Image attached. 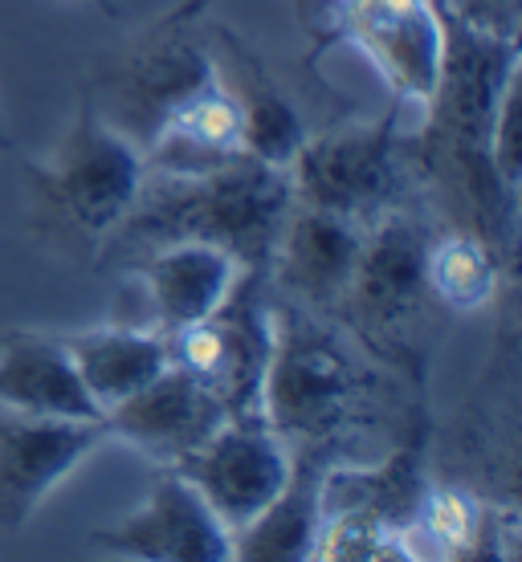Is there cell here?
Wrapping results in <instances>:
<instances>
[{"label":"cell","mask_w":522,"mask_h":562,"mask_svg":"<svg viewBox=\"0 0 522 562\" xmlns=\"http://www.w3.org/2000/svg\"><path fill=\"white\" fill-rule=\"evenodd\" d=\"M171 469L192 481V490L204 497V506L216 514L233 542V535H241L282 493L295 469V452L262 416H249L225 420Z\"/></svg>","instance_id":"ba28073f"},{"label":"cell","mask_w":522,"mask_h":562,"mask_svg":"<svg viewBox=\"0 0 522 562\" xmlns=\"http://www.w3.org/2000/svg\"><path fill=\"white\" fill-rule=\"evenodd\" d=\"M237 278V261L225 249L200 245V240H176V245L152 249L140 266L143 294L152 306V326L159 335H176L212 314L225 302Z\"/></svg>","instance_id":"e0dca14e"},{"label":"cell","mask_w":522,"mask_h":562,"mask_svg":"<svg viewBox=\"0 0 522 562\" xmlns=\"http://www.w3.org/2000/svg\"><path fill=\"white\" fill-rule=\"evenodd\" d=\"M340 33L404 102H437L449 42L433 0H343Z\"/></svg>","instance_id":"9c48e42d"},{"label":"cell","mask_w":522,"mask_h":562,"mask_svg":"<svg viewBox=\"0 0 522 562\" xmlns=\"http://www.w3.org/2000/svg\"><path fill=\"white\" fill-rule=\"evenodd\" d=\"M90 547L143 562L233 559V542H229L225 526L204 506V497L192 490V481H184L176 469H164L147 493V502L140 509H131L123 521L99 530L90 538Z\"/></svg>","instance_id":"7c38bea8"},{"label":"cell","mask_w":522,"mask_h":562,"mask_svg":"<svg viewBox=\"0 0 522 562\" xmlns=\"http://www.w3.org/2000/svg\"><path fill=\"white\" fill-rule=\"evenodd\" d=\"M209 74V49L197 33H184V25H156L127 54L95 74L90 102L143 155L171 106Z\"/></svg>","instance_id":"5b68a950"},{"label":"cell","mask_w":522,"mask_h":562,"mask_svg":"<svg viewBox=\"0 0 522 562\" xmlns=\"http://www.w3.org/2000/svg\"><path fill=\"white\" fill-rule=\"evenodd\" d=\"M323 464L302 452L282 493L233 535V559H311L323 521Z\"/></svg>","instance_id":"d6986e66"},{"label":"cell","mask_w":522,"mask_h":562,"mask_svg":"<svg viewBox=\"0 0 522 562\" xmlns=\"http://www.w3.org/2000/svg\"><path fill=\"white\" fill-rule=\"evenodd\" d=\"M0 151H13V139H9V131H4V123H0Z\"/></svg>","instance_id":"cb8c5ba5"},{"label":"cell","mask_w":522,"mask_h":562,"mask_svg":"<svg viewBox=\"0 0 522 562\" xmlns=\"http://www.w3.org/2000/svg\"><path fill=\"white\" fill-rule=\"evenodd\" d=\"M107 440V420H49L0 408V530H21Z\"/></svg>","instance_id":"30bf717a"},{"label":"cell","mask_w":522,"mask_h":562,"mask_svg":"<svg viewBox=\"0 0 522 562\" xmlns=\"http://www.w3.org/2000/svg\"><path fill=\"white\" fill-rule=\"evenodd\" d=\"M241 155H245V143H241L237 102L229 99V90L212 70L159 123L156 139L143 151V168L147 176H200V171L225 168Z\"/></svg>","instance_id":"2e32d148"},{"label":"cell","mask_w":522,"mask_h":562,"mask_svg":"<svg viewBox=\"0 0 522 562\" xmlns=\"http://www.w3.org/2000/svg\"><path fill=\"white\" fill-rule=\"evenodd\" d=\"M478 535L481 506L474 502V493L457 490V485H424L417 518L409 526L412 559H421V554H437V559L469 554Z\"/></svg>","instance_id":"7402d4cb"},{"label":"cell","mask_w":522,"mask_h":562,"mask_svg":"<svg viewBox=\"0 0 522 562\" xmlns=\"http://www.w3.org/2000/svg\"><path fill=\"white\" fill-rule=\"evenodd\" d=\"M0 408L49 420H107L90 400L62 335L9 330L0 338Z\"/></svg>","instance_id":"9a60e30c"},{"label":"cell","mask_w":522,"mask_h":562,"mask_svg":"<svg viewBox=\"0 0 522 562\" xmlns=\"http://www.w3.org/2000/svg\"><path fill=\"white\" fill-rule=\"evenodd\" d=\"M95 4H99V9H107V13L114 16V4H111V0H95Z\"/></svg>","instance_id":"d4e9b609"},{"label":"cell","mask_w":522,"mask_h":562,"mask_svg":"<svg viewBox=\"0 0 522 562\" xmlns=\"http://www.w3.org/2000/svg\"><path fill=\"white\" fill-rule=\"evenodd\" d=\"M424 285L441 306L457 310V314H474L495 297L498 261L486 240L469 237V233H449V237L429 240Z\"/></svg>","instance_id":"ffe728a7"},{"label":"cell","mask_w":522,"mask_h":562,"mask_svg":"<svg viewBox=\"0 0 522 562\" xmlns=\"http://www.w3.org/2000/svg\"><path fill=\"white\" fill-rule=\"evenodd\" d=\"M290 200V176L249 155L200 176H147L107 254H152L176 240H200L225 249L241 269H269Z\"/></svg>","instance_id":"6da1fadb"},{"label":"cell","mask_w":522,"mask_h":562,"mask_svg":"<svg viewBox=\"0 0 522 562\" xmlns=\"http://www.w3.org/2000/svg\"><path fill=\"white\" fill-rule=\"evenodd\" d=\"M225 420V404L176 363L164 367L156 380L123 400L114 412H107L111 440H123L168 469L200 449Z\"/></svg>","instance_id":"4fadbf2b"},{"label":"cell","mask_w":522,"mask_h":562,"mask_svg":"<svg viewBox=\"0 0 522 562\" xmlns=\"http://www.w3.org/2000/svg\"><path fill=\"white\" fill-rule=\"evenodd\" d=\"M286 176H290L295 200L371 225L376 216L392 209V196L400 188L396 123L380 119V123L331 131L319 139L307 135Z\"/></svg>","instance_id":"8992f818"},{"label":"cell","mask_w":522,"mask_h":562,"mask_svg":"<svg viewBox=\"0 0 522 562\" xmlns=\"http://www.w3.org/2000/svg\"><path fill=\"white\" fill-rule=\"evenodd\" d=\"M364 228L352 216L290 200L269 254V290L314 314L343 310L355 261L364 249Z\"/></svg>","instance_id":"8fae6325"},{"label":"cell","mask_w":522,"mask_h":562,"mask_svg":"<svg viewBox=\"0 0 522 562\" xmlns=\"http://www.w3.org/2000/svg\"><path fill=\"white\" fill-rule=\"evenodd\" d=\"M209 4H212V0H180V4H176V9H171L159 25H197L200 16L209 13Z\"/></svg>","instance_id":"603a6c76"},{"label":"cell","mask_w":522,"mask_h":562,"mask_svg":"<svg viewBox=\"0 0 522 562\" xmlns=\"http://www.w3.org/2000/svg\"><path fill=\"white\" fill-rule=\"evenodd\" d=\"M209 49V61L221 86L229 90V99L237 102L241 114V143L249 159H262L269 168H290V159L298 147L307 143V127L302 114L290 102L278 78L266 70V61L241 42L233 29L212 25L209 37H200Z\"/></svg>","instance_id":"5bb4252c"},{"label":"cell","mask_w":522,"mask_h":562,"mask_svg":"<svg viewBox=\"0 0 522 562\" xmlns=\"http://www.w3.org/2000/svg\"><path fill=\"white\" fill-rule=\"evenodd\" d=\"M311 559H412L409 535L404 526H396L392 518H384L367 506H335L323 509L319 535H314Z\"/></svg>","instance_id":"44dd1931"},{"label":"cell","mask_w":522,"mask_h":562,"mask_svg":"<svg viewBox=\"0 0 522 562\" xmlns=\"http://www.w3.org/2000/svg\"><path fill=\"white\" fill-rule=\"evenodd\" d=\"M25 180L42 204L45 225L78 240H102L135 209L147 168L140 147L123 139L86 94L54 155L45 164H29Z\"/></svg>","instance_id":"3957f363"},{"label":"cell","mask_w":522,"mask_h":562,"mask_svg":"<svg viewBox=\"0 0 522 562\" xmlns=\"http://www.w3.org/2000/svg\"><path fill=\"white\" fill-rule=\"evenodd\" d=\"M424 254L429 240L421 225L400 212H384L364 228V249L355 261L343 310L352 314V326L367 338V347L392 355L409 342L429 294Z\"/></svg>","instance_id":"52a82bcc"},{"label":"cell","mask_w":522,"mask_h":562,"mask_svg":"<svg viewBox=\"0 0 522 562\" xmlns=\"http://www.w3.org/2000/svg\"><path fill=\"white\" fill-rule=\"evenodd\" d=\"M359 359L323 314L274 297V359L262 387V420L290 449L340 436L355 416L364 375Z\"/></svg>","instance_id":"7a4b0ae2"},{"label":"cell","mask_w":522,"mask_h":562,"mask_svg":"<svg viewBox=\"0 0 522 562\" xmlns=\"http://www.w3.org/2000/svg\"><path fill=\"white\" fill-rule=\"evenodd\" d=\"M62 338H66L74 367H78L90 400L102 408V416L131 400L140 387H147L171 363L168 335H159L152 326H102V330Z\"/></svg>","instance_id":"ac0fdd59"},{"label":"cell","mask_w":522,"mask_h":562,"mask_svg":"<svg viewBox=\"0 0 522 562\" xmlns=\"http://www.w3.org/2000/svg\"><path fill=\"white\" fill-rule=\"evenodd\" d=\"M168 351L171 363L225 404L229 420L262 416V387L274 359V297L266 269H241L221 306L168 335Z\"/></svg>","instance_id":"277c9868"}]
</instances>
